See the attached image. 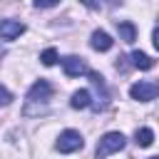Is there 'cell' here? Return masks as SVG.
<instances>
[{"instance_id":"cell-1","label":"cell","mask_w":159,"mask_h":159,"mask_svg":"<svg viewBox=\"0 0 159 159\" xmlns=\"http://www.w3.org/2000/svg\"><path fill=\"white\" fill-rule=\"evenodd\" d=\"M124 144H127V139H124L122 132H107V134L97 142V157H109V154L124 149Z\"/></svg>"},{"instance_id":"cell-2","label":"cell","mask_w":159,"mask_h":159,"mask_svg":"<svg viewBox=\"0 0 159 159\" xmlns=\"http://www.w3.org/2000/svg\"><path fill=\"white\" fill-rule=\"evenodd\" d=\"M55 147H57V152H62V154H72V152H77V149L84 147V139H82L80 132H75V129H65V132L57 137Z\"/></svg>"},{"instance_id":"cell-3","label":"cell","mask_w":159,"mask_h":159,"mask_svg":"<svg viewBox=\"0 0 159 159\" xmlns=\"http://www.w3.org/2000/svg\"><path fill=\"white\" fill-rule=\"evenodd\" d=\"M157 84L154 82H134L132 87H129V94H132V99H137V102H152L154 97H157Z\"/></svg>"},{"instance_id":"cell-4","label":"cell","mask_w":159,"mask_h":159,"mask_svg":"<svg viewBox=\"0 0 159 159\" xmlns=\"http://www.w3.org/2000/svg\"><path fill=\"white\" fill-rule=\"evenodd\" d=\"M62 70H65L67 77H80V75H87V72H89L87 65H84V60L77 57V55H67V57H62Z\"/></svg>"},{"instance_id":"cell-5","label":"cell","mask_w":159,"mask_h":159,"mask_svg":"<svg viewBox=\"0 0 159 159\" xmlns=\"http://www.w3.org/2000/svg\"><path fill=\"white\" fill-rule=\"evenodd\" d=\"M50 94H52V84L47 80H37L27 92V102H47Z\"/></svg>"},{"instance_id":"cell-6","label":"cell","mask_w":159,"mask_h":159,"mask_svg":"<svg viewBox=\"0 0 159 159\" xmlns=\"http://www.w3.org/2000/svg\"><path fill=\"white\" fill-rule=\"evenodd\" d=\"M25 32V25L20 20H2L0 22V37L2 40H15Z\"/></svg>"},{"instance_id":"cell-7","label":"cell","mask_w":159,"mask_h":159,"mask_svg":"<svg viewBox=\"0 0 159 159\" xmlns=\"http://www.w3.org/2000/svg\"><path fill=\"white\" fill-rule=\"evenodd\" d=\"M89 45H92V50H97V52H107V50L114 45V40H112L104 30H94L92 37H89Z\"/></svg>"},{"instance_id":"cell-8","label":"cell","mask_w":159,"mask_h":159,"mask_svg":"<svg viewBox=\"0 0 159 159\" xmlns=\"http://www.w3.org/2000/svg\"><path fill=\"white\" fill-rule=\"evenodd\" d=\"M117 30H119V37L124 40V42H134L137 40V27L129 22V20H122V22H117Z\"/></svg>"},{"instance_id":"cell-9","label":"cell","mask_w":159,"mask_h":159,"mask_svg":"<svg viewBox=\"0 0 159 159\" xmlns=\"http://www.w3.org/2000/svg\"><path fill=\"white\" fill-rule=\"evenodd\" d=\"M70 104H72L75 109H84V107H89V104H92V94H89V89H77V92L72 94Z\"/></svg>"},{"instance_id":"cell-10","label":"cell","mask_w":159,"mask_h":159,"mask_svg":"<svg viewBox=\"0 0 159 159\" xmlns=\"http://www.w3.org/2000/svg\"><path fill=\"white\" fill-rule=\"evenodd\" d=\"M132 65H134V67H139V70H152V67H154V60H152L147 52L134 50V52H132Z\"/></svg>"},{"instance_id":"cell-11","label":"cell","mask_w":159,"mask_h":159,"mask_svg":"<svg viewBox=\"0 0 159 159\" xmlns=\"http://www.w3.org/2000/svg\"><path fill=\"white\" fill-rule=\"evenodd\" d=\"M134 142H137L139 147H152V144H154V132H152L149 127H142V129L134 132Z\"/></svg>"},{"instance_id":"cell-12","label":"cell","mask_w":159,"mask_h":159,"mask_svg":"<svg viewBox=\"0 0 159 159\" xmlns=\"http://www.w3.org/2000/svg\"><path fill=\"white\" fill-rule=\"evenodd\" d=\"M40 60H42V65H45V67H52L60 57H57V50H55V47H47V50H42V52H40Z\"/></svg>"},{"instance_id":"cell-13","label":"cell","mask_w":159,"mask_h":159,"mask_svg":"<svg viewBox=\"0 0 159 159\" xmlns=\"http://www.w3.org/2000/svg\"><path fill=\"white\" fill-rule=\"evenodd\" d=\"M12 102V94L5 89V87H0V107H5V104H10Z\"/></svg>"},{"instance_id":"cell-14","label":"cell","mask_w":159,"mask_h":159,"mask_svg":"<svg viewBox=\"0 0 159 159\" xmlns=\"http://www.w3.org/2000/svg\"><path fill=\"white\" fill-rule=\"evenodd\" d=\"M35 7L40 10V7H57V2L55 0H35Z\"/></svg>"},{"instance_id":"cell-15","label":"cell","mask_w":159,"mask_h":159,"mask_svg":"<svg viewBox=\"0 0 159 159\" xmlns=\"http://www.w3.org/2000/svg\"><path fill=\"white\" fill-rule=\"evenodd\" d=\"M152 159H159V157H152Z\"/></svg>"}]
</instances>
